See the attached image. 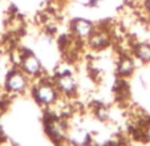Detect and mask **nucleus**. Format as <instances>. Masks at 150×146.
Here are the masks:
<instances>
[{"label":"nucleus","mask_w":150,"mask_h":146,"mask_svg":"<svg viewBox=\"0 0 150 146\" xmlns=\"http://www.w3.org/2000/svg\"><path fill=\"white\" fill-rule=\"evenodd\" d=\"M35 99L39 104L41 105H52L57 99V92L54 89L53 85L48 84V82H44V84L39 85V86L35 89Z\"/></svg>","instance_id":"obj_1"},{"label":"nucleus","mask_w":150,"mask_h":146,"mask_svg":"<svg viewBox=\"0 0 150 146\" xmlns=\"http://www.w3.org/2000/svg\"><path fill=\"white\" fill-rule=\"evenodd\" d=\"M27 85H28V80H27L25 74L21 72H12L8 74L7 77V82L6 86L9 92L12 93H21L27 89Z\"/></svg>","instance_id":"obj_2"},{"label":"nucleus","mask_w":150,"mask_h":146,"mask_svg":"<svg viewBox=\"0 0 150 146\" xmlns=\"http://www.w3.org/2000/svg\"><path fill=\"white\" fill-rule=\"evenodd\" d=\"M21 68H23V72L29 76H36L41 72V64H40L39 59L32 53L25 55L21 59Z\"/></svg>","instance_id":"obj_3"},{"label":"nucleus","mask_w":150,"mask_h":146,"mask_svg":"<svg viewBox=\"0 0 150 146\" xmlns=\"http://www.w3.org/2000/svg\"><path fill=\"white\" fill-rule=\"evenodd\" d=\"M77 82L71 73H62L57 79V88L65 94H72L76 90Z\"/></svg>","instance_id":"obj_4"},{"label":"nucleus","mask_w":150,"mask_h":146,"mask_svg":"<svg viewBox=\"0 0 150 146\" xmlns=\"http://www.w3.org/2000/svg\"><path fill=\"white\" fill-rule=\"evenodd\" d=\"M73 31L79 37L85 39V37H89L92 35V32H93V26H92V23L86 21V20L77 19L76 21L73 23Z\"/></svg>","instance_id":"obj_5"},{"label":"nucleus","mask_w":150,"mask_h":146,"mask_svg":"<svg viewBox=\"0 0 150 146\" xmlns=\"http://www.w3.org/2000/svg\"><path fill=\"white\" fill-rule=\"evenodd\" d=\"M47 130H48V133L51 135H53L54 140H61V138L67 137L65 129H64V126H62L61 122L57 121V120L51 121V122L48 124V126H47Z\"/></svg>","instance_id":"obj_6"},{"label":"nucleus","mask_w":150,"mask_h":146,"mask_svg":"<svg viewBox=\"0 0 150 146\" xmlns=\"http://www.w3.org/2000/svg\"><path fill=\"white\" fill-rule=\"evenodd\" d=\"M91 45L96 49H101V48L106 47L109 43V36L108 33H105V32H97V33L92 35L91 36Z\"/></svg>","instance_id":"obj_7"},{"label":"nucleus","mask_w":150,"mask_h":146,"mask_svg":"<svg viewBox=\"0 0 150 146\" xmlns=\"http://www.w3.org/2000/svg\"><path fill=\"white\" fill-rule=\"evenodd\" d=\"M133 72H134L133 60L129 59V57H124V59H121V61H120V64H118V73L124 76V77H127V76H130Z\"/></svg>","instance_id":"obj_8"},{"label":"nucleus","mask_w":150,"mask_h":146,"mask_svg":"<svg viewBox=\"0 0 150 146\" xmlns=\"http://www.w3.org/2000/svg\"><path fill=\"white\" fill-rule=\"evenodd\" d=\"M136 56L141 61L149 62L150 61V45L149 44H139L136 48Z\"/></svg>","instance_id":"obj_9"},{"label":"nucleus","mask_w":150,"mask_h":146,"mask_svg":"<svg viewBox=\"0 0 150 146\" xmlns=\"http://www.w3.org/2000/svg\"><path fill=\"white\" fill-rule=\"evenodd\" d=\"M71 141L74 145H86L88 142V133L85 130H76L71 134Z\"/></svg>","instance_id":"obj_10"},{"label":"nucleus","mask_w":150,"mask_h":146,"mask_svg":"<svg viewBox=\"0 0 150 146\" xmlns=\"http://www.w3.org/2000/svg\"><path fill=\"white\" fill-rule=\"evenodd\" d=\"M145 135H146V138L150 141V125H149V126H147L146 132H145Z\"/></svg>","instance_id":"obj_11"},{"label":"nucleus","mask_w":150,"mask_h":146,"mask_svg":"<svg viewBox=\"0 0 150 146\" xmlns=\"http://www.w3.org/2000/svg\"><path fill=\"white\" fill-rule=\"evenodd\" d=\"M1 141H3V132L0 129V143H1Z\"/></svg>","instance_id":"obj_12"},{"label":"nucleus","mask_w":150,"mask_h":146,"mask_svg":"<svg viewBox=\"0 0 150 146\" xmlns=\"http://www.w3.org/2000/svg\"><path fill=\"white\" fill-rule=\"evenodd\" d=\"M96 1H97V3H98V1H104V0H96Z\"/></svg>","instance_id":"obj_13"},{"label":"nucleus","mask_w":150,"mask_h":146,"mask_svg":"<svg viewBox=\"0 0 150 146\" xmlns=\"http://www.w3.org/2000/svg\"><path fill=\"white\" fill-rule=\"evenodd\" d=\"M86 146H91V145H86Z\"/></svg>","instance_id":"obj_14"}]
</instances>
